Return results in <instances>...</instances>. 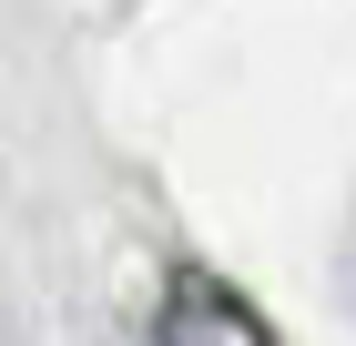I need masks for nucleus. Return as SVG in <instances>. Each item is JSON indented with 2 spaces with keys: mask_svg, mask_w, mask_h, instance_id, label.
<instances>
[{
  "mask_svg": "<svg viewBox=\"0 0 356 346\" xmlns=\"http://www.w3.org/2000/svg\"><path fill=\"white\" fill-rule=\"evenodd\" d=\"M153 346H275V326L254 316L214 265H173L163 306H153Z\"/></svg>",
  "mask_w": 356,
  "mask_h": 346,
  "instance_id": "nucleus-1",
  "label": "nucleus"
}]
</instances>
